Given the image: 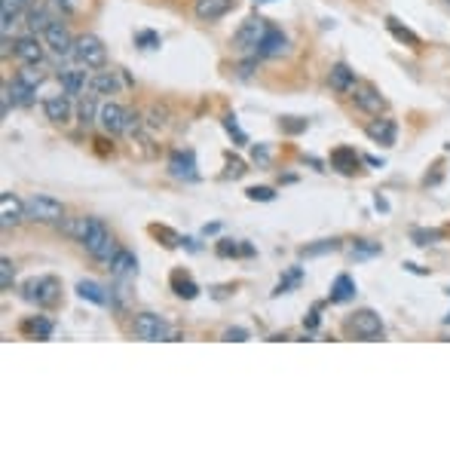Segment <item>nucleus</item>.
<instances>
[{
  "label": "nucleus",
  "mask_w": 450,
  "mask_h": 450,
  "mask_svg": "<svg viewBox=\"0 0 450 450\" xmlns=\"http://www.w3.org/2000/svg\"><path fill=\"white\" fill-rule=\"evenodd\" d=\"M368 138L374 141V145H383V147H392L395 138H399V123L392 120V116H377L374 123H368Z\"/></svg>",
  "instance_id": "ddd939ff"
},
{
  "label": "nucleus",
  "mask_w": 450,
  "mask_h": 450,
  "mask_svg": "<svg viewBox=\"0 0 450 450\" xmlns=\"http://www.w3.org/2000/svg\"><path fill=\"white\" fill-rule=\"evenodd\" d=\"M43 114H47L49 123H68L71 120V95L68 92H58V95H49L43 101Z\"/></svg>",
  "instance_id": "6ab92c4d"
},
{
  "label": "nucleus",
  "mask_w": 450,
  "mask_h": 450,
  "mask_svg": "<svg viewBox=\"0 0 450 450\" xmlns=\"http://www.w3.org/2000/svg\"><path fill=\"white\" fill-rule=\"evenodd\" d=\"M25 0H3V6H0V22H3V34H10V28L22 18L25 12Z\"/></svg>",
  "instance_id": "393cba45"
},
{
  "label": "nucleus",
  "mask_w": 450,
  "mask_h": 450,
  "mask_svg": "<svg viewBox=\"0 0 450 450\" xmlns=\"http://www.w3.org/2000/svg\"><path fill=\"white\" fill-rule=\"evenodd\" d=\"M135 43H138L141 49H156L160 47V34H153V31H138V34H135Z\"/></svg>",
  "instance_id": "72a5a7b5"
},
{
  "label": "nucleus",
  "mask_w": 450,
  "mask_h": 450,
  "mask_svg": "<svg viewBox=\"0 0 450 450\" xmlns=\"http://www.w3.org/2000/svg\"><path fill=\"white\" fill-rule=\"evenodd\" d=\"M224 126H227V132H230V135H236V138H239V141H245V135H242V129H239V126H236V116H227V120H224Z\"/></svg>",
  "instance_id": "79ce46f5"
},
{
  "label": "nucleus",
  "mask_w": 450,
  "mask_h": 450,
  "mask_svg": "<svg viewBox=\"0 0 450 450\" xmlns=\"http://www.w3.org/2000/svg\"><path fill=\"white\" fill-rule=\"evenodd\" d=\"M337 249V239H325L322 245H312V249H303V254H322V251H334Z\"/></svg>",
  "instance_id": "a19ab883"
},
{
  "label": "nucleus",
  "mask_w": 450,
  "mask_h": 450,
  "mask_svg": "<svg viewBox=\"0 0 450 450\" xmlns=\"http://www.w3.org/2000/svg\"><path fill=\"white\" fill-rule=\"evenodd\" d=\"M22 334L34 337V340H47V337H52V322H49L47 316L25 318V322H22Z\"/></svg>",
  "instance_id": "b1692460"
},
{
  "label": "nucleus",
  "mask_w": 450,
  "mask_h": 450,
  "mask_svg": "<svg viewBox=\"0 0 450 450\" xmlns=\"http://www.w3.org/2000/svg\"><path fill=\"white\" fill-rule=\"evenodd\" d=\"M110 270H114L116 276H135V273H138V258L129 249H116L114 260H110Z\"/></svg>",
  "instance_id": "5701e85b"
},
{
  "label": "nucleus",
  "mask_w": 450,
  "mask_h": 450,
  "mask_svg": "<svg viewBox=\"0 0 450 450\" xmlns=\"http://www.w3.org/2000/svg\"><path fill=\"white\" fill-rule=\"evenodd\" d=\"M414 239H420L416 245H432V239H438V233H420V230H416Z\"/></svg>",
  "instance_id": "37998d69"
},
{
  "label": "nucleus",
  "mask_w": 450,
  "mask_h": 450,
  "mask_svg": "<svg viewBox=\"0 0 450 450\" xmlns=\"http://www.w3.org/2000/svg\"><path fill=\"white\" fill-rule=\"evenodd\" d=\"M352 104H355L362 114H371V116H380L383 110H386V99H383L374 86H355L352 89Z\"/></svg>",
  "instance_id": "9b49d317"
},
{
  "label": "nucleus",
  "mask_w": 450,
  "mask_h": 450,
  "mask_svg": "<svg viewBox=\"0 0 450 450\" xmlns=\"http://www.w3.org/2000/svg\"><path fill=\"white\" fill-rule=\"evenodd\" d=\"M166 110H160V108H150L147 110V126L150 129H162V126H166Z\"/></svg>",
  "instance_id": "f704fd0d"
},
{
  "label": "nucleus",
  "mask_w": 450,
  "mask_h": 450,
  "mask_svg": "<svg viewBox=\"0 0 450 450\" xmlns=\"http://www.w3.org/2000/svg\"><path fill=\"white\" fill-rule=\"evenodd\" d=\"M150 233H153V236H162V239H168V249H175V245L181 242V239H178V233L166 230V227H150Z\"/></svg>",
  "instance_id": "4c0bfd02"
},
{
  "label": "nucleus",
  "mask_w": 450,
  "mask_h": 450,
  "mask_svg": "<svg viewBox=\"0 0 450 450\" xmlns=\"http://www.w3.org/2000/svg\"><path fill=\"white\" fill-rule=\"evenodd\" d=\"M445 6H447V10H450V0H445Z\"/></svg>",
  "instance_id": "09e8293b"
},
{
  "label": "nucleus",
  "mask_w": 450,
  "mask_h": 450,
  "mask_svg": "<svg viewBox=\"0 0 450 450\" xmlns=\"http://www.w3.org/2000/svg\"><path fill=\"white\" fill-rule=\"evenodd\" d=\"M89 80H92V77H89L83 68H80V71H58V83H62V92H68V95H86Z\"/></svg>",
  "instance_id": "aec40b11"
},
{
  "label": "nucleus",
  "mask_w": 450,
  "mask_h": 450,
  "mask_svg": "<svg viewBox=\"0 0 450 450\" xmlns=\"http://www.w3.org/2000/svg\"><path fill=\"white\" fill-rule=\"evenodd\" d=\"M245 172V168H242V162H239V160H230V175H233V178H239V175H242Z\"/></svg>",
  "instance_id": "49530a36"
},
{
  "label": "nucleus",
  "mask_w": 450,
  "mask_h": 450,
  "mask_svg": "<svg viewBox=\"0 0 450 450\" xmlns=\"http://www.w3.org/2000/svg\"><path fill=\"white\" fill-rule=\"evenodd\" d=\"M347 334L358 337V340H377V337H383V322L374 310H358L347 318Z\"/></svg>",
  "instance_id": "423d86ee"
},
{
  "label": "nucleus",
  "mask_w": 450,
  "mask_h": 450,
  "mask_svg": "<svg viewBox=\"0 0 450 450\" xmlns=\"http://www.w3.org/2000/svg\"><path fill=\"white\" fill-rule=\"evenodd\" d=\"M99 104H95V95H83L80 99V108H77V116H80L83 126H92V123H99Z\"/></svg>",
  "instance_id": "c756f323"
},
{
  "label": "nucleus",
  "mask_w": 450,
  "mask_h": 450,
  "mask_svg": "<svg viewBox=\"0 0 450 450\" xmlns=\"http://www.w3.org/2000/svg\"><path fill=\"white\" fill-rule=\"evenodd\" d=\"M89 224H92V218H62L58 221V227H62V233L68 239H74V242L83 245V239H86L89 233Z\"/></svg>",
  "instance_id": "4be33fe9"
},
{
  "label": "nucleus",
  "mask_w": 450,
  "mask_h": 450,
  "mask_svg": "<svg viewBox=\"0 0 450 450\" xmlns=\"http://www.w3.org/2000/svg\"><path fill=\"white\" fill-rule=\"evenodd\" d=\"M172 288H175V295L184 297V300H193L199 295L197 282H193L190 276H184V273H175V276H172Z\"/></svg>",
  "instance_id": "7c9ffc66"
},
{
  "label": "nucleus",
  "mask_w": 450,
  "mask_h": 450,
  "mask_svg": "<svg viewBox=\"0 0 450 450\" xmlns=\"http://www.w3.org/2000/svg\"><path fill=\"white\" fill-rule=\"evenodd\" d=\"M358 153L352 147H337V150H331V166L337 168V172H343V175H352L358 168Z\"/></svg>",
  "instance_id": "412c9836"
},
{
  "label": "nucleus",
  "mask_w": 450,
  "mask_h": 450,
  "mask_svg": "<svg viewBox=\"0 0 450 450\" xmlns=\"http://www.w3.org/2000/svg\"><path fill=\"white\" fill-rule=\"evenodd\" d=\"M273 197H276V193H273L270 187H251V190H249V199H260V202H270Z\"/></svg>",
  "instance_id": "ea45409f"
},
{
  "label": "nucleus",
  "mask_w": 450,
  "mask_h": 450,
  "mask_svg": "<svg viewBox=\"0 0 450 450\" xmlns=\"http://www.w3.org/2000/svg\"><path fill=\"white\" fill-rule=\"evenodd\" d=\"M58 291H62V285H58L55 276H31L28 282L22 285V297L28 300V303L34 306H52L58 300Z\"/></svg>",
  "instance_id": "20e7f679"
},
{
  "label": "nucleus",
  "mask_w": 450,
  "mask_h": 450,
  "mask_svg": "<svg viewBox=\"0 0 450 450\" xmlns=\"http://www.w3.org/2000/svg\"><path fill=\"white\" fill-rule=\"evenodd\" d=\"M282 129H285V132H291V135H295V132H303V129H306V120H300V116H285V120H282Z\"/></svg>",
  "instance_id": "e433bc0d"
},
{
  "label": "nucleus",
  "mask_w": 450,
  "mask_h": 450,
  "mask_svg": "<svg viewBox=\"0 0 450 450\" xmlns=\"http://www.w3.org/2000/svg\"><path fill=\"white\" fill-rule=\"evenodd\" d=\"M6 89H10V99H12V104H22V108H25V104H31V101H34V95H37V89L31 86V83H25L22 77H16V80H12Z\"/></svg>",
  "instance_id": "bb28decb"
},
{
  "label": "nucleus",
  "mask_w": 450,
  "mask_h": 450,
  "mask_svg": "<svg viewBox=\"0 0 450 450\" xmlns=\"http://www.w3.org/2000/svg\"><path fill=\"white\" fill-rule=\"evenodd\" d=\"M28 221V212H25V199H18L16 193H0V224L3 227H16Z\"/></svg>",
  "instance_id": "f8f14e48"
},
{
  "label": "nucleus",
  "mask_w": 450,
  "mask_h": 450,
  "mask_svg": "<svg viewBox=\"0 0 450 450\" xmlns=\"http://www.w3.org/2000/svg\"><path fill=\"white\" fill-rule=\"evenodd\" d=\"M233 6V0H193V16L199 22H218L221 16H227Z\"/></svg>",
  "instance_id": "a211bd4d"
},
{
  "label": "nucleus",
  "mask_w": 450,
  "mask_h": 450,
  "mask_svg": "<svg viewBox=\"0 0 450 450\" xmlns=\"http://www.w3.org/2000/svg\"><path fill=\"white\" fill-rule=\"evenodd\" d=\"M168 172L175 178H184V181H197V156L190 150H175L172 160H168Z\"/></svg>",
  "instance_id": "dca6fc26"
},
{
  "label": "nucleus",
  "mask_w": 450,
  "mask_h": 450,
  "mask_svg": "<svg viewBox=\"0 0 450 450\" xmlns=\"http://www.w3.org/2000/svg\"><path fill=\"white\" fill-rule=\"evenodd\" d=\"M43 47H47V43L37 40V34H25V37H16V40H12V55H16L22 64L40 68L43 64Z\"/></svg>",
  "instance_id": "9d476101"
},
{
  "label": "nucleus",
  "mask_w": 450,
  "mask_h": 450,
  "mask_svg": "<svg viewBox=\"0 0 450 450\" xmlns=\"http://www.w3.org/2000/svg\"><path fill=\"white\" fill-rule=\"evenodd\" d=\"M52 3H55L62 12H83L86 0H52Z\"/></svg>",
  "instance_id": "c9c22d12"
},
{
  "label": "nucleus",
  "mask_w": 450,
  "mask_h": 450,
  "mask_svg": "<svg viewBox=\"0 0 450 450\" xmlns=\"http://www.w3.org/2000/svg\"><path fill=\"white\" fill-rule=\"evenodd\" d=\"M258 3H273V0H258Z\"/></svg>",
  "instance_id": "de8ad7c7"
},
{
  "label": "nucleus",
  "mask_w": 450,
  "mask_h": 450,
  "mask_svg": "<svg viewBox=\"0 0 450 450\" xmlns=\"http://www.w3.org/2000/svg\"><path fill=\"white\" fill-rule=\"evenodd\" d=\"M12 282H16V266H12L10 258H3V260H0V288L10 291Z\"/></svg>",
  "instance_id": "473e14b6"
},
{
  "label": "nucleus",
  "mask_w": 450,
  "mask_h": 450,
  "mask_svg": "<svg viewBox=\"0 0 450 450\" xmlns=\"http://www.w3.org/2000/svg\"><path fill=\"white\" fill-rule=\"evenodd\" d=\"M129 116H132L129 108H123V104H116V101H108V104H101V110H99V126L110 135H123L129 126Z\"/></svg>",
  "instance_id": "1a4fd4ad"
},
{
  "label": "nucleus",
  "mask_w": 450,
  "mask_h": 450,
  "mask_svg": "<svg viewBox=\"0 0 450 450\" xmlns=\"http://www.w3.org/2000/svg\"><path fill=\"white\" fill-rule=\"evenodd\" d=\"M77 295H80L83 300H89V303H95V306H104L108 303V295H104V288L99 282H92V279H80L77 282Z\"/></svg>",
  "instance_id": "a878e982"
},
{
  "label": "nucleus",
  "mask_w": 450,
  "mask_h": 450,
  "mask_svg": "<svg viewBox=\"0 0 450 450\" xmlns=\"http://www.w3.org/2000/svg\"><path fill=\"white\" fill-rule=\"evenodd\" d=\"M328 86L334 89V92H340V95L352 92V89L358 86V83H355V71H352L347 62L331 64V71H328Z\"/></svg>",
  "instance_id": "2eb2a0df"
},
{
  "label": "nucleus",
  "mask_w": 450,
  "mask_h": 450,
  "mask_svg": "<svg viewBox=\"0 0 450 450\" xmlns=\"http://www.w3.org/2000/svg\"><path fill=\"white\" fill-rule=\"evenodd\" d=\"M386 28L392 31V37H395V40L408 43L410 49H420V47H423V40H420V37H416L410 28H401V25H399V18H392V16H389V18H386Z\"/></svg>",
  "instance_id": "c85d7f7f"
},
{
  "label": "nucleus",
  "mask_w": 450,
  "mask_h": 450,
  "mask_svg": "<svg viewBox=\"0 0 450 450\" xmlns=\"http://www.w3.org/2000/svg\"><path fill=\"white\" fill-rule=\"evenodd\" d=\"M285 52H288V37H285L279 28H266L264 40H260V47H258V55L260 58H279V55H285Z\"/></svg>",
  "instance_id": "f3484780"
},
{
  "label": "nucleus",
  "mask_w": 450,
  "mask_h": 450,
  "mask_svg": "<svg viewBox=\"0 0 450 450\" xmlns=\"http://www.w3.org/2000/svg\"><path fill=\"white\" fill-rule=\"evenodd\" d=\"M254 162H270V153H266V147H254Z\"/></svg>",
  "instance_id": "a18cd8bd"
},
{
  "label": "nucleus",
  "mask_w": 450,
  "mask_h": 450,
  "mask_svg": "<svg viewBox=\"0 0 450 450\" xmlns=\"http://www.w3.org/2000/svg\"><path fill=\"white\" fill-rule=\"evenodd\" d=\"M120 89H123L120 71H104V68H99L92 74V80H89V92H92V95H116Z\"/></svg>",
  "instance_id": "4468645a"
},
{
  "label": "nucleus",
  "mask_w": 450,
  "mask_h": 450,
  "mask_svg": "<svg viewBox=\"0 0 450 450\" xmlns=\"http://www.w3.org/2000/svg\"><path fill=\"white\" fill-rule=\"evenodd\" d=\"M132 334L138 337V340H166L168 337V325L162 322L160 316H153V312H138V316L132 318Z\"/></svg>",
  "instance_id": "6e6552de"
},
{
  "label": "nucleus",
  "mask_w": 450,
  "mask_h": 450,
  "mask_svg": "<svg viewBox=\"0 0 450 450\" xmlns=\"http://www.w3.org/2000/svg\"><path fill=\"white\" fill-rule=\"evenodd\" d=\"M43 43H47V49L52 52V55H74V37H71L68 25L62 22V18H52L49 28L43 31Z\"/></svg>",
  "instance_id": "0eeeda50"
},
{
  "label": "nucleus",
  "mask_w": 450,
  "mask_h": 450,
  "mask_svg": "<svg viewBox=\"0 0 450 450\" xmlns=\"http://www.w3.org/2000/svg\"><path fill=\"white\" fill-rule=\"evenodd\" d=\"M266 28H270V25H266V18L249 16L242 25H239L236 34H233V49H236L239 55H249V52L258 55V47H260V40H264Z\"/></svg>",
  "instance_id": "f03ea898"
},
{
  "label": "nucleus",
  "mask_w": 450,
  "mask_h": 450,
  "mask_svg": "<svg viewBox=\"0 0 450 450\" xmlns=\"http://www.w3.org/2000/svg\"><path fill=\"white\" fill-rule=\"evenodd\" d=\"M83 249L89 251V258L99 260V264H110V260H114L116 242H114V236H110V230L104 227L101 218H92L86 239H83Z\"/></svg>",
  "instance_id": "f257e3e1"
},
{
  "label": "nucleus",
  "mask_w": 450,
  "mask_h": 450,
  "mask_svg": "<svg viewBox=\"0 0 450 450\" xmlns=\"http://www.w3.org/2000/svg\"><path fill=\"white\" fill-rule=\"evenodd\" d=\"M224 340L242 343V340H249V331H245V328H227V331H224Z\"/></svg>",
  "instance_id": "58836bf2"
},
{
  "label": "nucleus",
  "mask_w": 450,
  "mask_h": 450,
  "mask_svg": "<svg viewBox=\"0 0 450 450\" xmlns=\"http://www.w3.org/2000/svg\"><path fill=\"white\" fill-rule=\"evenodd\" d=\"M355 295V282L343 273V276L334 279V285H331V303H347V300Z\"/></svg>",
  "instance_id": "cd10ccee"
},
{
  "label": "nucleus",
  "mask_w": 450,
  "mask_h": 450,
  "mask_svg": "<svg viewBox=\"0 0 450 450\" xmlns=\"http://www.w3.org/2000/svg\"><path fill=\"white\" fill-rule=\"evenodd\" d=\"M74 62L86 71H99L108 64V49H104V43L95 34H83L74 43Z\"/></svg>",
  "instance_id": "7ed1b4c3"
},
{
  "label": "nucleus",
  "mask_w": 450,
  "mask_h": 450,
  "mask_svg": "<svg viewBox=\"0 0 450 450\" xmlns=\"http://www.w3.org/2000/svg\"><path fill=\"white\" fill-rule=\"evenodd\" d=\"M358 254H380V245H371L368 239H362V245H358Z\"/></svg>",
  "instance_id": "c03bdc74"
},
{
  "label": "nucleus",
  "mask_w": 450,
  "mask_h": 450,
  "mask_svg": "<svg viewBox=\"0 0 450 450\" xmlns=\"http://www.w3.org/2000/svg\"><path fill=\"white\" fill-rule=\"evenodd\" d=\"M49 22H52V18H49L47 10H31V12H28V28L34 31V34H37V31L43 34V31L49 28Z\"/></svg>",
  "instance_id": "2f4dec72"
},
{
  "label": "nucleus",
  "mask_w": 450,
  "mask_h": 450,
  "mask_svg": "<svg viewBox=\"0 0 450 450\" xmlns=\"http://www.w3.org/2000/svg\"><path fill=\"white\" fill-rule=\"evenodd\" d=\"M25 212H28V221H37V224H58L64 218V205L47 193H31L25 199Z\"/></svg>",
  "instance_id": "39448f33"
}]
</instances>
